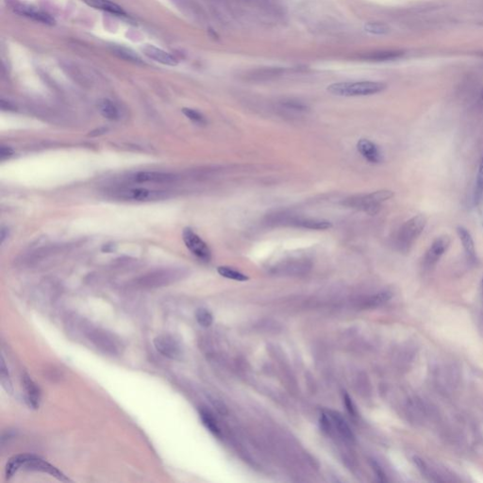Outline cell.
<instances>
[{
    "instance_id": "6da1fadb",
    "label": "cell",
    "mask_w": 483,
    "mask_h": 483,
    "mask_svg": "<svg viewBox=\"0 0 483 483\" xmlns=\"http://www.w3.org/2000/svg\"><path fill=\"white\" fill-rule=\"evenodd\" d=\"M395 196L393 191L380 190L368 195L353 196L345 199L343 204L349 208L362 210L369 215H376L381 208V204Z\"/></svg>"
},
{
    "instance_id": "7a4b0ae2",
    "label": "cell",
    "mask_w": 483,
    "mask_h": 483,
    "mask_svg": "<svg viewBox=\"0 0 483 483\" xmlns=\"http://www.w3.org/2000/svg\"><path fill=\"white\" fill-rule=\"evenodd\" d=\"M386 84L379 81L338 82L328 87V91L338 96H364L375 95L386 89Z\"/></svg>"
},
{
    "instance_id": "3957f363",
    "label": "cell",
    "mask_w": 483,
    "mask_h": 483,
    "mask_svg": "<svg viewBox=\"0 0 483 483\" xmlns=\"http://www.w3.org/2000/svg\"><path fill=\"white\" fill-rule=\"evenodd\" d=\"M427 223V219L423 214H418L408 220L400 227L397 237V247L401 252H409L418 237L422 234Z\"/></svg>"
},
{
    "instance_id": "277c9868",
    "label": "cell",
    "mask_w": 483,
    "mask_h": 483,
    "mask_svg": "<svg viewBox=\"0 0 483 483\" xmlns=\"http://www.w3.org/2000/svg\"><path fill=\"white\" fill-rule=\"evenodd\" d=\"M182 276L183 271L180 269H162L142 276L137 283L144 288H157L176 282Z\"/></svg>"
},
{
    "instance_id": "5b68a950",
    "label": "cell",
    "mask_w": 483,
    "mask_h": 483,
    "mask_svg": "<svg viewBox=\"0 0 483 483\" xmlns=\"http://www.w3.org/2000/svg\"><path fill=\"white\" fill-rule=\"evenodd\" d=\"M87 336L98 349L107 354L117 355L122 348V345L119 339L116 338L114 334L103 330L91 329L87 332Z\"/></svg>"
},
{
    "instance_id": "8992f818",
    "label": "cell",
    "mask_w": 483,
    "mask_h": 483,
    "mask_svg": "<svg viewBox=\"0 0 483 483\" xmlns=\"http://www.w3.org/2000/svg\"><path fill=\"white\" fill-rule=\"evenodd\" d=\"M114 197L123 200L130 201H158L161 199H167L168 195L166 192L156 191V190L145 189V188H126L114 192Z\"/></svg>"
},
{
    "instance_id": "52a82bcc",
    "label": "cell",
    "mask_w": 483,
    "mask_h": 483,
    "mask_svg": "<svg viewBox=\"0 0 483 483\" xmlns=\"http://www.w3.org/2000/svg\"><path fill=\"white\" fill-rule=\"evenodd\" d=\"M154 345L162 356L171 360H181L183 347L180 340L171 334H161L154 340Z\"/></svg>"
},
{
    "instance_id": "ba28073f",
    "label": "cell",
    "mask_w": 483,
    "mask_h": 483,
    "mask_svg": "<svg viewBox=\"0 0 483 483\" xmlns=\"http://www.w3.org/2000/svg\"><path fill=\"white\" fill-rule=\"evenodd\" d=\"M183 242L185 246L190 251L202 262H209L211 259V252L208 247V245L194 232L193 229L189 227L184 228L183 233Z\"/></svg>"
},
{
    "instance_id": "9c48e42d",
    "label": "cell",
    "mask_w": 483,
    "mask_h": 483,
    "mask_svg": "<svg viewBox=\"0 0 483 483\" xmlns=\"http://www.w3.org/2000/svg\"><path fill=\"white\" fill-rule=\"evenodd\" d=\"M27 470L30 471H39L43 473L49 474L50 476L56 478L61 482H69L70 480L67 478V476L60 471L55 466L49 464L47 461L41 459L35 455L24 454V463L23 466Z\"/></svg>"
},
{
    "instance_id": "30bf717a",
    "label": "cell",
    "mask_w": 483,
    "mask_h": 483,
    "mask_svg": "<svg viewBox=\"0 0 483 483\" xmlns=\"http://www.w3.org/2000/svg\"><path fill=\"white\" fill-rule=\"evenodd\" d=\"M450 243L451 240L447 235H443L436 238L433 243L430 245L429 248L427 249L424 258V265L426 268H431L435 266L439 262V260L450 247Z\"/></svg>"
},
{
    "instance_id": "8fae6325",
    "label": "cell",
    "mask_w": 483,
    "mask_h": 483,
    "mask_svg": "<svg viewBox=\"0 0 483 483\" xmlns=\"http://www.w3.org/2000/svg\"><path fill=\"white\" fill-rule=\"evenodd\" d=\"M141 50L146 57L151 59L157 63H160L163 66L176 67L178 65V61H177L176 58L173 57L168 52L162 50L161 48H157L155 46L144 45V46H142Z\"/></svg>"
},
{
    "instance_id": "7c38bea8",
    "label": "cell",
    "mask_w": 483,
    "mask_h": 483,
    "mask_svg": "<svg viewBox=\"0 0 483 483\" xmlns=\"http://www.w3.org/2000/svg\"><path fill=\"white\" fill-rule=\"evenodd\" d=\"M357 149L360 155L371 163H380L383 161V155L375 142L367 139H360L357 143Z\"/></svg>"
},
{
    "instance_id": "4fadbf2b",
    "label": "cell",
    "mask_w": 483,
    "mask_h": 483,
    "mask_svg": "<svg viewBox=\"0 0 483 483\" xmlns=\"http://www.w3.org/2000/svg\"><path fill=\"white\" fill-rule=\"evenodd\" d=\"M22 383L25 390V398L27 404L31 409H38L41 403V392L37 384L27 374L23 375Z\"/></svg>"
},
{
    "instance_id": "5bb4252c",
    "label": "cell",
    "mask_w": 483,
    "mask_h": 483,
    "mask_svg": "<svg viewBox=\"0 0 483 483\" xmlns=\"http://www.w3.org/2000/svg\"><path fill=\"white\" fill-rule=\"evenodd\" d=\"M133 180L138 183H162L170 182L175 180V176L169 173L155 172V171H142L136 173L133 177Z\"/></svg>"
},
{
    "instance_id": "9a60e30c",
    "label": "cell",
    "mask_w": 483,
    "mask_h": 483,
    "mask_svg": "<svg viewBox=\"0 0 483 483\" xmlns=\"http://www.w3.org/2000/svg\"><path fill=\"white\" fill-rule=\"evenodd\" d=\"M13 10L15 12L19 13L21 15H24L26 17H29L32 20L38 21L43 24L47 25H53L55 23V20L53 19L50 15H48L45 12H42L40 10H35L34 8L25 5V4H15L12 6Z\"/></svg>"
},
{
    "instance_id": "2e32d148",
    "label": "cell",
    "mask_w": 483,
    "mask_h": 483,
    "mask_svg": "<svg viewBox=\"0 0 483 483\" xmlns=\"http://www.w3.org/2000/svg\"><path fill=\"white\" fill-rule=\"evenodd\" d=\"M328 414L331 418L332 421V428L334 427L337 432L345 440L348 442H353L355 440L354 433L352 432L350 427L347 425L346 421L343 418L341 414L337 412L334 411H329Z\"/></svg>"
},
{
    "instance_id": "e0dca14e",
    "label": "cell",
    "mask_w": 483,
    "mask_h": 483,
    "mask_svg": "<svg viewBox=\"0 0 483 483\" xmlns=\"http://www.w3.org/2000/svg\"><path fill=\"white\" fill-rule=\"evenodd\" d=\"M457 233L460 238L463 247H464V252L466 254L469 261L475 262L477 260V252H476V247L474 243L473 237L471 235L470 231L464 227H457Z\"/></svg>"
},
{
    "instance_id": "ac0fdd59",
    "label": "cell",
    "mask_w": 483,
    "mask_h": 483,
    "mask_svg": "<svg viewBox=\"0 0 483 483\" xmlns=\"http://www.w3.org/2000/svg\"><path fill=\"white\" fill-rule=\"evenodd\" d=\"M83 2L88 6L94 8V9H96V10L108 11V12L113 13L115 15H121V16L126 15L125 10L120 6H118L117 4H115L110 0H83Z\"/></svg>"
},
{
    "instance_id": "d6986e66",
    "label": "cell",
    "mask_w": 483,
    "mask_h": 483,
    "mask_svg": "<svg viewBox=\"0 0 483 483\" xmlns=\"http://www.w3.org/2000/svg\"><path fill=\"white\" fill-rule=\"evenodd\" d=\"M98 109L101 115L108 120L118 121L121 119L122 113L120 108L110 99H103L99 102Z\"/></svg>"
},
{
    "instance_id": "ffe728a7",
    "label": "cell",
    "mask_w": 483,
    "mask_h": 483,
    "mask_svg": "<svg viewBox=\"0 0 483 483\" xmlns=\"http://www.w3.org/2000/svg\"><path fill=\"white\" fill-rule=\"evenodd\" d=\"M403 52L398 50H382V51H375L370 52L368 54L362 56L361 59L367 60L371 62H387L394 61L402 57Z\"/></svg>"
},
{
    "instance_id": "44dd1931",
    "label": "cell",
    "mask_w": 483,
    "mask_h": 483,
    "mask_svg": "<svg viewBox=\"0 0 483 483\" xmlns=\"http://www.w3.org/2000/svg\"><path fill=\"white\" fill-rule=\"evenodd\" d=\"M295 226L312 230H326L332 227V224L329 221L317 219H298L293 221Z\"/></svg>"
},
{
    "instance_id": "7402d4cb",
    "label": "cell",
    "mask_w": 483,
    "mask_h": 483,
    "mask_svg": "<svg viewBox=\"0 0 483 483\" xmlns=\"http://www.w3.org/2000/svg\"><path fill=\"white\" fill-rule=\"evenodd\" d=\"M199 415H200L203 425L208 428L209 432H211L213 435L217 436V437L222 436L221 429L218 426L216 419L212 416V414L209 412L206 411V410H200Z\"/></svg>"
},
{
    "instance_id": "603a6c76",
    "label": "cell",
    "mask_w": 483,
    "mask_h": 483,
    "mask_svg": "<svg viewBox=\"0 0 483 483\" xmlns=\"http://www.w3.org/2000/svg\"><path fill=\"white\" fill-rule=\"evenodd\" d=\"M112 51H113L114 55H116L117 57L120 58V59H123L125 61L132 62V63H135V64L142 63V59L130 48L114 46V47H112Z\"/></svg>"
},
{
    "instance_id": "cb8c5ba5",
    "label": "cell",
    "mask_w": 483,
    "mask_h": 483,
    "mask_svg": "<svg viewBox=\"0 0 483 483\" xmlns=\"http://www.w3.org/2000/svg\"><path fill=\"white\" fill-rule=\"evenodd\" d=\"M217 272L219 275L236 281H247L249 279V277L247 275L228 266H219L217 268Z\"/></svg>"
},
{
    "instance_id": "d4e9b609",
    "label": "cell",
    "mask_w": 483,
    "mask_h": 483,
    "mask_svg": "<svg viewBox=\"0 0 483 483\" xmlns=\"http://www.w3.org/2000/svg\"><path fill=\"white\" fill-rule=\"evenodd\" d=\"M23 463H24V454L16 455L10 458L6 464V469H5L6 479L10 480V478H12L14 474H16V472L23 466Z\"/></svg>"
},
{
    "instance_id": "484cf974",
    "label": "cell",
    "mask_w": 483,
    "mask_h": 483,
    "mask_svg": "<svg viewBox=\"0 0 483 483\" xmlns=\"http://www.w3.org/2000/svg\"><path fill=\"white\" fill-rule=\"evenodd\" d=\"M474 199H475V204L479 205L483 199V157L480 164L479 173L477 177L476 181V187H475V193H474Z\"/></svg>"
},
{
    "instance_id": "4316f807",
    "label": "cell",
    "mask_w": 483,
    "mask_h": 483,
    "mask_svg": "<svg viewBox=\"0 0 483 483\" xmlns=\"http://www.w3.org/2000/svg\"><path fill=\"white\" fill-rule=\"evenodd\" d=\"M0 377H1V384L3 386V388L5 389V391L9 394H11L13 392V388H12V384H11V380L10 379V375H9V371H8V368L6 366V363H5V360H4V358L1 357V366H0Z\"/></svg>"
},
{
    "instance_id": "83f0119b",
    "label": "cell",
    "mask_w": 483,
    "mask_h": 483,
    "mask_svg": "<svg viewBox=\"0 0 483 483\" xmlns=\"http://www.w3.org/2000/svg\"><path fill=\"white\" fill-rule=\"evenodd\" d=\"M364 29H365L366 32H369L371 34H377V35L387 34L390 31V29L385 24H382V23H379V22L366 23L365 26H364Z\"/></svg>"
},
{
    "instance_id": "f1b7e54d",
    "label": "cell",
    "mask_w": 483,
    "mask_h": 483,
    "mask_svg": "<svg viewBox=\"0 0 483 483\" xmlns=\"http://www.w3.org/2000/svg\"><path fill=\"white\" fill-rule=\"evenodd\" d=\"M196 318L199 325L204 328L209 327L213 321L212 314L206 309H199L196 313Z\"/></svg>"
},
{
    "instance_id": "f546056e",
    "label": "cell",
    "mask_w": 483,
    "mask_h": 483,
    "mask_svg": "<svg viewBox=\"0 0 483 483\" xmlns=\"http://www.w3.org/2000/svg\"><path fill=\"white\" fill-rule=\"evenodd\" d=\"M391 297H392V294L390 292H381L373 295L371 298H369V300L367 301V305L369 307H378L387 302Z\"/></svg>"
},
{
    "instance_id": "4dcf8cb0",
    "label": "cell",
    "mask_w": 483,
    "mask_h": 483,
    "mask_svg": "<svg viewBox=\"0 0 483 483\" xmlns=\"http://www.w3.org/2000/svg\"><path fill=\"white\" fill-rule=\"evenodd\" d=\"M182 113L185 114L186 117H188L190 120H192L193 122L195 123L199 124V125H204L206 124V119L205 117L200 114L198 111L196 110H193V109H188V108H184L182 110Z\"/></svg>"
},
{
    "instance_id": "1f68e13d",
    "label": "cell",
    "mask_w": 483,
    "mask_h": 483,
    "mask_svg": "<svg viewBox=\"0 0 483 483\" xmlns=\"http://www.w3.org/2000/svg\"><path fill=\"white\" fill-rule=\"evenodd\" d=\"M282 105L287 109H291L293 111H297V112H302V111L307 110L306 105L303 104L300 101H296V100H287V101H284Z\"/></svg>"
},
{
    "instance_id": "d6a6232c",
    "label": "cell",
    "mask_w": 483,
    "mask_h": 483,
    "mask_svg": "<svg viewBox=\"0 0 483 483\" xmlns=\"http://www.w3.org/2000/svg\"><path fill=\"white\" fill-rule=\"evenodd\" d=\"M414 464H415V465H416L417 467H418L419 471H420L421 473L423 474L425 477H429V478L433 477V476L431 475V473L429 472V470H428V468H427L426 464H425V462H424L422 459H420L419 457H414Z\"/></svg>"
},
{
    "instance_id": "836d02e7",
    "label": "cell",
    "mask_w": 483,
    "mask_h": 483,
    "mask_svg": "<svg viewBox=\"0 0 483 483\" xmlns=\"http://www.w3.org/2000/svg\"><path fill=\"white\" fill-rule=\"evenodd\" d=\"M344 402H345V407L347 409L348 413L350 414H352V415L355 416L356 415V409H355V406H354V404L352 402V399H351L350 397L346 393L344 395Z\"/></svg>"
},
{
    "instance_id": "e575fe53",
    "label": "cell",
    "mask_w": 483,
    "mask_h": 483,
    "mask_svg": "<svg viewBox=\"0 0 483 483\" xmlns=\"http://www.w3.org/2000/svg\"><path fill=\"white\" fill-rule=\"evenodd\" d=\"M13 154V151L12 149L9 147V146H1L0 148V157H1V160H4L5 158H8L10 157Z\"/></svg>"
},
{
    "instance_id": "d590c367",
    "label": "cell",
    "mask_w": 483,
    "mask_h": 483,
    "mask_svg": "<svg viewBox=\"0 0 483 483\" xmlns=\"http://www.w3.org/2000/svg\"><path fill=\"white\" fill-rule=\"evenodd\" d=\"M212 402H213V405H214L215 408L217 409V411L219 412V413H221V414H227V408H226V406H225L224 404H222V403H221L219 400H217V399H212Z\"/></svg>"
},
{
    "instance_id": "8d00e7d4",
    "label": "cell",
    "mask_w": 483,
    "mask_h": 483,
    "mask_svg": "<svg viewBox=\"0 0 483 483\" xmlns=\"http://www.w3.org/2000/svg\"><path fill=\"white\" fill-rule=\"evenodd\" d=\"M373 467H374V470L376 471V473H377V475H378V477H379V479H380V481H381V482L386 481L385 475H384L383 471L381 470V468L379 467V465H378L377 464H373Z\"/></svg>"
},
{
    "instance_id": "74e56055",
    "label": "cell",
    "mask_w": 483,
    "mask_h": 483,
    "mask_svg": "<svg viewBox=\"0 0 483 483\" xmlns=\"http://www.w3.org/2000/svg\"></svg>"
}]
</instances>
